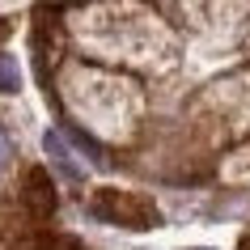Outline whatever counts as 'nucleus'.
Returning <instances> with one entry per match:
<instances>
[{"instance_id": "obj_1", "label": "nucleus", "mask_w": 250, "mask_h": 250, "mask_svg": "<svg viewBox=\"0 0 250 250\" xmlns=\"http://www.w3.org/2000/svg\"><path fill=\"white\" fill-rule=\"evenodd\" d=\"M89 216L119 229H157L161 225V208L140 191H119V187H102L89 199Z\"/></svg>"}, {"instance_id": "obj_2", "label": "nucleus", "mask_w": 250, "mask_h": 250, "mask_svg": "<svg viewBox=\"0 0 250 250\" xmlns=\"http://www.w3.org/2000/svg\"><path fill=\"white\" fill-rule=\"evenodd\" d=\"M55 183L47 170H30L26 174V208L39 216V221H47V216H55Z\"/></svg>"}, {"instance_id": "obj_3", "label": "nucleus", "mask_w": 250, "mask_h": 250, "mask_svg": "<svg viewBox=\"0 0 250 250\" xmlns=\"http://www.w3.org/2000/svg\"><path fill=\"white\" fill-rule=\"evenodd\" d=\"M64 136H68V140H72V145H77L81 153H85V157L93 161V166H102V170L110 166V153H106V148L98 145V140H93L89 132H81V127H72V123H68V127H64Z\"/></svg>"}, {"instance_id": "obj_4", "label": "nucleus", "mask_w": 250, "mask_h": 250, "mask_svg": "<svg viewBox=\"0 0 250 250\" xmlns=\"http://www.w3.org/2000/svg\"><path fill=\"white\" fill-rule=\"evenodd\" d=\"M42 148H47V153H51V157H55V166H60V170H64L68 178H72V183H81V170H77V166H72V157H68V153H64V140H60V136H55V132H47V136H42Z\"/></svg>"}, {"instance_id": "obj_5", "label": "nucleus", "mask_w": 250, "mask_h": 250, "mask_svg": "<svg viewBox=\"0 0 250 250\" xmlns=\"http://www.w3.org/2000/svg\"><path fill=\"white\" fill-rule=\"evenodd\" d=\"M21 89V77H17V64L9 51H0V93H17Z\"/></svg>"}, {"instance_id": "obj_6", "label": "nucleus", "mask_w": 250, "mask_h": 250, "mask_svg": "<svg viewBox=\"0 0 250 250\" xmlns=\"http://www.w3.org/2000/svg\"><path fill=\"white\" fill-rule=\"evenodd\" d=\"M42 250H81L77 237H42Z\"/></svg>"}, {"instance_id": "obj_7", "label": "nucleus", "mask_w": 250, "mask_h": 250, "mask_svg": "<svg viewBox=\"0 0 250 250\" xmlns=\"http://www.w3.org/2000/svg\"><path fill=\"white\" fill-rule=\"evenodd\" d=\"M9 157H13V145H9V136L0 132V166H4V161H9Z\"/></svg>"}, {"instance_id": "obj_8", "label": "nucleus", "mask_w": 250, "mask_h": 250, "mask_svg": "<svg viewBox=\"0 0 250 250\" xmlns=\"http://www.w3.org/2000/svg\"><path fill=\"white\" fill-rule=\"evenodd\" d=\"M9 30H13V26H9V21H0V42L9 39Z\"/></svg>"}, {"instance_id": "obj_9", "label": "nucleus", "mask_w": 250, "mask_h": 250, "mask_svg": "<svg viewBox=\"0 0 250 250\" xmlns=\"http://www.w3.org/2000/svg\"><path fill=\"white\" fill-rule=\"evenodd\" d=\"M195 250H212V246H195Z\"/></svg>"}, {"instance_id": "obj_10", "label": "nucleus", "mask_w": 250, "mask_h": 250, "mask_svg": "<svg viewBox=\"0 0 250 250\" xmlns=\"http://www.w3.org/2000/svg\"><path fill=\"white\" fill-rule=\"evenodd\" d=\"M246 250H250V242H246Z\"/></svg>"}]
</instances>
